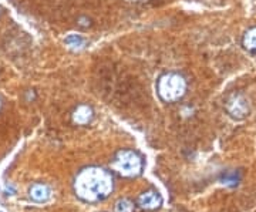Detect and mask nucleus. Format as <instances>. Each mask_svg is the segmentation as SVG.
Here are the masks:
<instances>
[{
	"label": "nucleus",
	"instance_id": "7",
	"mask_svg": "<svg viewBox=\"0 0 256 212\" xmlns=\"http://www.w3.org/2000/svg\"><path fill=\"white\" fill-rule=\"evenodd\" d=\"M28 196L34 202H46V201L50 200V196H52V190L48 188V185L43 184V182H36V184H33L30 186Z\"/></svg>",
	"mask_w": 256,
	"mask_h": 212
},
{
	"label": "nucleus",
	"instance_id": "11",
	"mask_svg": "<svg viewBox=\"0 0 256 212\" xmlns=\"http://www.w3.org/2000/svg\"><path fill=\"white\" fill-rule=\"evenodd\" d=\"M78 26H82V28H90L92 26V20L87 18H78Z\"/></svg>",
	"mask_w": 256,
	"mask_h": 212
},
{
	"label": "nucleus",
	"instance_id": "10",
	"mask_svg": "<svg viewBox=\"0 0 256 212\" xmlns=\"http://www.w3.org/2000/svg\"><path fill=\"white\" fill-rule=\"evenodd\" d=\"M116 212H134V202L130 201L127 198H122V200H118L116 202V208H114Z\"/></svg>",
	"mask_w": 256,
	"mask_h": 212
},
{
	"label": "nucleus",
	"instance_id": "1",
	"mask_svg": "<svg viewBox=\"0 0 256 212\" xmlns=\"http://www.w3.org/2000/svg\"><path fill=\"white\" fill-rule=\"evenodd\" d=\"M74 194L84 202L96 204L107 200L114 190V178L101 166H86L80 170L73 182Z\"/></svg>",
	"mask_w": 256,
	"mask_h": 212
},
{
	"label": "nucleus",
	"instance_id": "5",
	"mask_svg": "<svg viewBox=\"0 0 256 212\" xmlns=\"http://www.w3.org/2000/svg\"><path fill=\"white\" fill-rule=\"evenodd\" d=\"M137 204L140 208H142L146 211H156L162 205V196L156 191L150 190V191H146L138 196Z\"/></svg>",
	"mask_w": 256,
	"mask_h": 212
},
{
	"label": "nucleus",
	"instance_id": "6",
	"mask_svg": "<svg viewBox=\"0 0 256 212\" xmlns=\"http://www.w3.org/2000/svg\"><path fill=\"white\" fill-rule=\"evenodd\" d=\"M94 118V110L88 104H80L77 106L72 112V121L76 126H87Z\"/></svg>",
	"mask_w": 256,
	"mask_h": 212
},
{
	"label": "nucleus",
	"instance_id": "12",
	"mask_svg": "<svg viewBox=\"0 0 256 212\" xmlns=\"http://www.w3.org/2000/svg\"><path fill=\"white\" fill-rule=\"evenodd\" d=\"M2 106H3V104H2V100H0V110H2Z\"/></svg>",
	"mask_w": 256,
	"mask_h": 212
},
{
	"label": "nucleus",
	"instance_id": "2",
	"mask_svg": "<svg viewBox=\"0 0 256 212\" xmlns=\"http://www.w3.org/2000/svg\"><path fill=\"white\" fill-rule=\"evenodd\" d=\"M188 83L182 74L168 72L161 74L156 80V94L164 102H176L186 94Z\"/></svg>",
	"mask_w": 256,
	"mask_h": 212
},
{
	"label": "nucleus",
	"instance_id": "3",
	"mask_svg": "<svg viewBox=\"0 0 256 212\" xmlns=\"http://www.w3.org/2000/svg\"><path fill=\"white\" fill-rule=\"evenodd\" d=\"M142 168V158L137 151L132 150H120L111 161V170L122 178H136L141 176Z\"/></svg>",
	"mask_w": 256,
	"mask_h": 212
},
{
	"label": "nucleus",
	"instance_id": "4",
	"mask_svg": "<svg viewBox=\"0 0 256 212\" xmlns=\"http://www.w3.org/2000/svg\"><path fill=\"white\" fill-rule=\"evenodd\" d=\"M225 110L228 112L229 117H232L234 120H244L249 116L250 108H249V102H248L244 94L234 92L226 98Z\"/></svg>",
	"mask_w": 256,
	"mask_h": 212
},
{
	"label": "nucleus",
	"instance_id": "8",
	"mask_svg": "<svg viewBox=\"0 0 256 212\" xmlns=\"http://www.w3.org/2000/svg\"><path fill=\"white\" fill-rule=\"evenodd\" d=\"M242 46H244V48L248 50V52L256 53V26L255 28H249L246 33L244 34Z\"/></svg>",
	"mask_w": 256,
	"mask_h": 212
},
{
	"label": "nucleus",
	"instance_id": "9",
	"mask_svg": "<svg viewBox=\"0 0 256 212\" xmlns=\"http://www.w3.org/2000/svg\"><path fill=\"white\" fill-rule=\"evenodd\" d=\"M66 44L72 48H82L86 44V38L80 34H70V36L66 37Z\"/></svg>",
	"mask_w": 256,
	"mask_h": 212
}]
</instances>
